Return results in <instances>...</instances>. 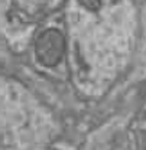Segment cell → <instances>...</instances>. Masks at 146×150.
<instances>
[]
</instances>
